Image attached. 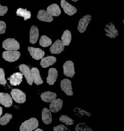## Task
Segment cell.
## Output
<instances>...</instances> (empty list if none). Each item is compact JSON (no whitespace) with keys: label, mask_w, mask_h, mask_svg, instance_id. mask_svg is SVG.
<instances>
[{"label":"cell","mask_w":124,"mask_h":131,"mask_svg":"<svg viewBox=\"0 0 124 131\" xmlns=\"http://www.w3.org/2000/svg\"><path fill=\"white\" fill-rule=\"evenodd\" d=\"M39 126L38 121L35 118H32L25 121L22 123L19 127L20 131H32L35 129H37Z\"/></svg>","instance_id":"obj_1"},{"label":"cell","mask_w":124,"mask_h":131,"mask_svg":"<svg viewBox=\"0 0 124 131\" xmlns=\"http://www.w3.org/2000/svg\"><path fill=\"white\" fill-rule=\"evenodd\" d=\"M3 47L7 51H18L20 48V46L15 39L8 38L3 42Z\"/></svg>","instance_id":"obj_2"},{"label":"cell","mask_w":124,"mask_h":131,"mask_svg":"<svg viewBox=\"0 0 124 131\" xmlns=\"http://www.w3.org/2000/svg\"><path fill=\"white\" fill-rule=\"evenodd\" d=\"M12 98L18 103H24L26 101V95L22 91L18 89H13L10 92Z\"/></svg>","instance_id":"obj_3"},{"label":"cell","mask_w":124,"mask_h":131,"mask_svg":"<svg viewBox=\"0 0 124 131\" xmlns=\"http://www.w3.org/2000/svg\"><path fill=\"white\" fill-rule=\"evenodd\" d=\"M20 56L21 53L18 51H5L3 53V58L9 62L17 61Z\"/></svg>","instance_id":"obj_4"},{"label":"cell","mask_w":124,"mask_h":131,"mask_svg":"<svg viewBox=\"0 0 124 131\" xmlns=\"http://www.w3.org/2000/svg\"><path fill=\"white\" fill-rule=\"evenodd\" d=\"M64 73L67 77L72 78L75 74L74 64L71 61H67L63 65Z\"/></svg>","instance_id":"obj_5"},{"label":"cell","mask_w":124,"mask_h":131,"mask_svg":"<svg viewBox=\"0 0 124 131\" xmlns=\"http://www.w3.org/2000/svg\"><path fill=\"white\" fill-rule=\"evenodd\" d=\"M19 70L21 71V73L24 75L26 80H27V83L29 85H32L33 81L32 78V74H31V72L30 68L26 64H21L19 66Z\"/></svg>","instance_id":"obj_6"},{"label":"cell","mask_w":124,"mask_h":131,"mask_svg":"<svg viewBox=\"0 0 124 131\" xmlns=\"http://www.w3.org/2000/svg\"><path fill=\"white\" fill-rule=\"evenodd\" d=\"M91 16L90 15H85L80 19L79 21V24L78 26V29L79 32L84 33L87 29V26H89L90 22L91 21Z\"/></svg>","instance_id":"obj_7"},{"label":"cell","mask_w":124,"mask_h":131,"mask_svg":"<svg viewBox=\"0 0 124 131\" xmlns=\"http://www.w3.org/2000/svg\"><path fill=\"white\" fill-rule=\"evenodd\" d=\"M61 7L64 9V11L69 16H72L75 14L77 12V9L74 6H71L70 4H69L67 1L65 0H61Z\"/></svg>","instance_id":"obj_8"},{"label":"cell","mask_w":124,"mask_h":131,"mask_svg":"<svg viewBox=\"0 0 124 131\" xmlns=\"http://www.w3.org/2000/svg\"><path fill=\"white\" fill-rule=\"evenodd\" d=\"M61 88L62 91L64 92L67 95L71 96L73 95L71 88V82L70 80L66 78L62 80L61 81Z\"/></svg>","instance_id":"obj_9"},{"label":"cell","mask_w":124,"mask_h":131,"mask_svg":"<svg viewBox=\"0 0 124 131\" xmlns=\"http://www.w3.org/2000/svg\"><path fill=\"white\" fill-rule=\"evenodd\" d=\"M28 50L32 58L36 60H39L43 58L45 55L44 51L40 48H35V47H29Z\"/></svg>","instance_id":"obj_10"},{"label":"cell","mask_w":124,"mask_h":131,"mask_svg":"<svg viewBox=\"0 0 124 131\" xmlns=\"http://www.w3.org/2000/svg\"><path fill=\"white\" fill-rule=\"evenodd\" d=\"M0 103L6 107L12 106L13 101L10 95L7 93H0Z\"/></svg>","instance_id":"obj_11"},{"label":"cell","mask_w":124,"mask_h":131,"mask_svg":"<svg viewBox=\"0 0 124 131\" xmlns=\"http://www.w3.org/2000/svg\"><path fill=\"white\" fill-rule=\"evenodd\" d=\"M105 31L106 32V35L111 38H115L118 35V31L116 29L115 25L112 23H108L106 25Z\"/></svg>","instance_id":"obj_12"},{"label":"cell","mask_w":124,"mask_h":131,"mask_svg":"<svg viewBox=\"0 0 124 131\" xmlns=\"http://www.w3.org/2000/svg\"><path fill=\"white\" fill-rule=\"evenodd\" d=\"M22 78H23V75L22 73L16 72L8 78V80H9L10 84L12 86H18L22 83Z\"/></svg>","instance_id":"obj_13"},{"label":"cell","mask_w":124,"mask_h":131,"mask_svg":"<svg viewBox=\"0 0 124 131\" xmlns=\"http://www.w3.org/2000/svg\"><path fill=\"white\" fill-rule=\"evenodd\" d=\"M64 46L59 40H56L50 49V51L52 54H59L64 50Z\"/></svg>","instance_id":"obj_14"},{"label":"cell","mask_w":124,"mask_h":131,"mask_svg":"<svg viewBox=\"0 0 124 131\" xmlns=\"http://www.w3.org/2000/svg\"><path fill=\"white\" fill-rule=\"evenodd\" d=\"M58 71L55 68H50L48 70V77L47 78V83L50 85H53L58 78Z\"/></svg>","instance_id":"obj_15"},{"label":"cell","mask_w":124,"mask_h":131,"mask_svg":"<svg viewBox=\"0 0 124 131\" xmlns=\"http://www.w3.org/2000/svg\"><path fill=\"white\" fill-rule=\"evenodd\" d=\"M31 74H32V78L33 81L36 85H40L43 83V80H42L40 74L39 69L36 68H33L30 70Z\"/></svg>","instance_id":"obj_16"},{"label":"cell","mask_w":124,"mask_h":131,"mask_svg":"<svg viewBox=\"0 0 124 131\" xmlns=\"http://www.w3.org/2000/svg\"><path fill=\"white\" fill-rule=\"evenodd\" d=\"M56 96L57 95L55 93L50 91L45 92L41 95L42 100L46 103H52L56 99Z\"/></svg>","instance_id":"obj_17"},{"label":"cell","mask_w":124,"mask_h":131,"mask_svg":"<svg viewBox=\"0 0 124 131\" xmlns=\"http://www.w3.org/2000/svg\"><path fill=\"white\" fill-rule=\"evenodd\" d=\"M47 12L52 16H58L61 15V10L58 4H53L47 7Z\"/></svg>","instance_id":"obj_18"},{"label":"cell","mask_w":124,"mask_h":131,"mask_svg":"<svg viewBox=\"0 0 124 131\" xmlns=\"http://www.w3.org/2000/svg\"><path fill=\"white\" fill-rule=\"evenodd\" d=\"M63 101L60 98L56 99L55 101L50 103V112L56 113L58 112L63 107Z\"/></svg>","instance_id":"obj_19"},{"label":"cell","mask_w":124,"mask_h":131,"mask_svg":"<svg viewBox=\"0 0 124 131\" xmlns=\"http://www.w3.org/2000/svg\"><path fill=\"white\" fill-rule=\"evenodd\" d=\"M56 58L53 56H48L42 58L40 64L43 68H47L56 63Z\"/></svg>","instance_id":"obj_20"},{"label":"cell","mask_w":124,"mask_h":131,"mask_svg":"<svg viewBox=\"0 0 124 131\" xmlns=\"http://www.w3.org/2000/svg\"><path fill=\"white\" fill-rule=\"evenodd\" d=\"M37 18L40 21H45V22H52L53 20V16L50 15L45 10H41L39 11L37 15Z\"/></svg>","instance_id":"obj_21"},{"label":"cell","mask_w":124,"mask_h":131,"mask_svg":"<svg viewBox=\"0 0 124 131\" xmlns=\"http://www.w3.org/2000/svg\"><path fill=\"white\" fill-rule=\"evenodd\" d=\"M39 38V30L35 26H32L30 31V42L35 44Z\"/></svg>","instance_id":"obj_22"},{"label":"cell","mask_w":124,"mask_h":131,"mask_svg":"<svg viewBox=\"0 0 124 131\" xmlns=\"http://www.w3.org/2000/svg\"><path fill=\"white\" fill-rule=\"evenodd\" d=\"M42 119L45 124H49L52 122V113L47 108H44L42 111Z\"/></svg>","instance_id":"obj_23"},{"label":"cell","mask_w":124,"mask_h":131,"mask_svg":"<svg viewBox=\"0 0 124 131\" xmlns=\"http://www.w3.org/2000/svg\"><path fill=\"white\" fill-rule=\"evenodd\" d=\"M71 40V34L70 31L66 30L64 32L61 37V42L64 46H68L70 43Z\"/></svg>","instance_id":"obj_24"},{"label":"cell","mask_w":124,"mask_h":131,"mask_svg":"<svg viewBox=\"0 0 124 131\" xmlns=\"http://www.w3.org/2000/svg\"><path fill=\"white\" fill-rule=\"evenodd\" d=\"M17 15L18 16H22L25 21L30 19L31 18V12L27 9H24L22 8H19L17 11Z\"/></svg>","instance_id":"obj_25"},{"label":"cell","mask_w":124,"mask_h":131,"mask_svg":"<svg viewBox=\"0 0 124 131\" xmlns=\"http://www.w3.org/2000/svg\"><path fill=\"white\" fill-rule=\"evenodd\" d=\"M52 41L50 38L47 37L45 35H42L41 37L40 40V45L42 47H46L52 45Z\"/></svg>","instance_id":"obj_26"},{"label":"cell","mask_w":124,"mask_h":131,"mask_svg":"<svg viewBox=\"0 0 124 131\" xmlns=\"http://www.w3.org/2000/svg\"><path fill=\"white\" fill-rule=\"evenodd\" d=\"M59 121L61 122L66 124L67 126L73 125L74 124V121L67 115H61L59 117Z\"/></svg>","instance_id":"obj_27"},{"label":"cell","mask_w":124,"mask_h":131,"mask_svg":"<svg viewBox=\"0 0 124 131\" xmlns=\"http://www.w3.org/2000/svg\"><path fill=\"white\" fill-rule=\"evenodd\" d=\"M75 130L76 131H93L90 127L84 123H79L77 124L76 127H75Z\"/></svg>","instance_id":"obj_28"},{"label":"cell","mask_w":124,"mask_h":131,"mask_svg":"<svg viewBox=\"0 0 124 131\" xmlns=\"http://www.w3.org/2000/svg\"><path fill=\"white\" fill-rule=\"evenodd\" d=\"M12 118V115L10 114H6L4 116L2 117H1L0 118V124L1 125H6L8 123L10 122L11 119Z\"/></svg>","instance_id":"obj_29"},{"label":"cell","mask_w":124,"mask_h":131,"mask_svg":"<svg viewBox=\"0 0 124 131\" xmlns=\"http://www.w3.org/2000/svg\"><path fill=\"white\" fill-rule=\"evenodd\" d=\"M7 83L6 78H5L4 70L3 69L0 68V84L5 85Z\"/></svg>","instance_id":"obj_30"},{"label":"cell","mask_w":124,"mask_h":131,"mask_svg":"<svg viewBox=\"0 0 124 131\" xmlns=\"http://www.w3.org/2000/svg\"><path fill=\"white\" fill-rule=\"evenodd\" d=\"M54 131H70L67 127L66 126L63 124H60V125L57 126L53 127Z\"/></svg>","instance_id":"obj_31"},{"label":"cell","mask_w":124,"mask_h":131,"mask_svg":"<svg viewBox=\"0 0 124 131\" xmlns=\"http://www.w3.org/2000/svg\"><path fill=\"white\" fill-rule=\"evenodd\" d=\"M6 24L4 21H0V34H4L6 32Z\"/></svg>","instance_id":"obj_32"},{"label":"cell","mask_w":124,"mask_h":131,"mask_svg":"<svg viewBox=\"0 0 124 131\" xmlns=\"http://www.w3.org/2000/svg\"><path fill=\"white\" fill-rule=\"evenodd\" d=\"M8 11L7 6H3L0 4V16H4Z\"/></svg>","instance_id":"obj_33"},{"label":"cell","mask_w":124,"mask_h":131,"mask_svg":"<svg viewBox=\"0 0 124 131\" xmlns=\"http://www.w3.org/2000/svg\"><path fill=\"white\" fill-rule=\"evenodd\" d=\"M2 114H3V108H2V107H1V106H0V117H1Z\"/></svg>","instance_id":"obj_34"},{"label":"cell","mask_w":124,"mask_h":131,"mask_svg":"<svg viewBox=\"0 0 124 131\" xmlns=\"http://www.w3.org/2000/svg\"><path fill=\"white\" fill-rule=\"evenodd\" d=\"M35 131H43V130H42V129H36Z\"/></svg>","instance_id":"obj_35"},{"label":"cell","mask_w":124,"mask_h":131,"mask_svg":"<svg viewBox=\"0 0 124 131\" xmlns=\"http://www.w3.org/2000/svg\"><path fill=\"white\" fill-rule=\"evenodd\" d=\"M73 1H78V0H72Z\"/></svg>","instance_id":"obj_36"}]
</instances>
